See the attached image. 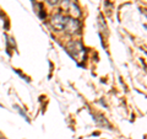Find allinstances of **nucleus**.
I'll return each mask as SVG.
<instances>
[{"label":"nucleus","instance_id":"obj_1","mask_svg":"<svg viewBox=\"0 0 147 139\" xmlns=\"http://www.w3.org/2000/svg\"><path fill=\"white\" fill-rule=\"evenodd\" d=\"M66 20L67 17L66 16H63V15H55L52 18V25L55 30L58 31H64L65 29V25H66Z\"/></svg>","mask_w":147,"mask_h":139},{"label":"nucleus","instance_id":"obj_2","mask_svg":"<svg viewBox=\"0 0 147 139\" xmlns=\"http://www.w3.org/2000/svg\"><path fill=\"white\" fill-rule=\"evenodd\" d=\"M67 49L70 52V54L76 59H79V54H84V50H85L80 42H71L69 44Z\"/></svg>","mask_w":147,"mask_h":139},{"label":"nucleus","instance_id":"obj_3","mask_svg":"<svg viewBox=\"0 0 147 139\" xmlns=\"http://www.w3.org/2000/svg\"><path fill=\"white\" fill-rule=\"evenodd\" d=\"M63 7L65 9V10H67L70 14H72V15H75V16H80L81 15V11H80L79 6H77L75 3L70 1V0H65V1H64L63 3Z\"/></svg>","mask_w":147,"mask_h":139},{"label":"nucleus","instance_id":"obj_4","mask_svg":"<svg viewBox=\"0 0 147 139\" xmlns=\"http://www.w3.org/2000/svg\"><path fill=\"white\" fill-rule=\"evenodd\" d=\"M79 21L75 20V18H70L67 17L66 20V25H65V29H64V31L69 32V33H74V32H76L77 30H79Z\"/></svg>","mask_w":147,"mask_h":139},{"label":"nucleus","instance_id":"obj_5","mask_svg":"<svg viewBox=\"0 0 147 139\" xmlns=\"http://www.w3.org/2000/svg\"><path fill=\"white\" fill-rule=\"evenodd\" d=\"M47 1H48L49 4H52V5H53V4L55 5V4H58V1H59V0H47Z\"/></svg>","mask_w":147,"mask_h":139}]
</instances>
